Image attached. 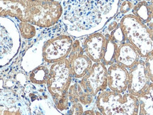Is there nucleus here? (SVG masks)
Segmentation results:
<instances>
[{"mask_svg":"<svg viewBox=\"0 0 153 115\" xmlns=\"http://www.w3.org/2000/svg\"><path fill=\"white\" fill-rule=\"evenodd\" d=\"M147 25H148V28H150L151 33H152V36H153V21H152V22H150V23H148V24H147Z\"/></svg>","mask_w":153,"mask_h":115,"instance_id":"32","label":"nucleus"},{"mask_svg":"<svg viewBox=\"0 0 153 115\" xmlns=\"http://www.w3.org/2000/svg\"><path fill=\"white\" fill-rule=\"evenodd\" d=\"M38 1H55V0H38Z\"/></svg>","mask_w":153,"mask_h":115,"instance_id":"34","label":"nucleus"},{"mask_svg":"<svg viewBox=\"0 0 153 115\" xmlns=\"http://www.w3.org/2000/svg\"><path fill=\"white\" fill-rule=\"evenodd\" d=\"M85 110V107L80 102L71 104L67 115H83Z\"/></svg>","mask_w":153,"mask_h":115,"instance_id":"27","label":"nucleus"},{"mask_svg":"<svg viewBox=\"0 0 153 115\" xmlns=\"http://www.w3.org/2000/svg\"><path fill=\"white\" fill-rule=\"evenodd\" d=\"M137 98L140 105L138 115H153V100L150 96L145 92Z\"/></svg>","mask_w":153,"mask_h":115,"instance_id":"22","label":"nucleus"},{"mask_svg":"<svg viewBox=\"0 0 153 115\" xmlns=\"http://www.w3.org/2000/svg\"><path fill=\"white\" fill-rule=\"evenodd\" d=\"M43 38L36 42L26 50L23 55L21 62V68L26 73H29L33 69L43 64L44 61L42 55Z\"/></svg>","mask_w":153,"mask_h":115,"instance_id":"15","label":"nucleus"},{"mask_svg":"<svg viewBox=\"0 0 153 115\" xmlns=\"http://www.w3.org/2000/svg\"><path fill=\"white\" fill-rule=\"evenodd\" d=\"M0 115H30V102L15 90H0Z\"/></svg>","mask_w":153,"mask_h":115,"instance_id":"8","label":"nucleus"},{"mask_svg":"<svg viewBox=\"0 0 153 115\" xmlns=\"http://www.w3.org/2000/svg\"><path fill=\"white\" fill-rule=\"evenodd\" d=\"M82 40L85 53L93 63L101 62L106 43V37L102 31L85 36Z\"/></svg>","mask_w":153,"mask_h":115,"instance_id":"13","label":"nucleus"},{"mask_svg":"<svg viewBox=\"0 0 153 115\" xmlns=\"http://www.w3.org/2000/svg\"><path fill=\"white\" fill-rule=\"evenodd\" d=\"M43 38L42 55L47 65L66 59L71 51L74 38L67 33L60 34Z\"/></svg>","mask_w":153,"mask_h":115,"instance_id":"7","label":"nucleus"},{"mask_svg":"<svg viewBox=\"0 0 153 115\" xmlns=\"http://www.w3.org/2000/svg\"><path fill=\"white\" fill-rule=\"evenodd\" d=\"M120 26L126 42L135 48L144 59L153 53V36L148 25L130 13L122 17Z\"/></svg>","mask_w":153,"mask_h":115,"instance_id":"2","label":"nucleus"},{"mask_svg":"<svg viewBox=\"0 0 153 115\" xmlns=\"http://www.w3.org/2000/svg\"><path fill=\"white\" fill-rule=\"evenodd\" d=\"M146 1H148V2H149V1H150V0H146Z\"/></svg>","mask_w":153,"mask_h":115,"instance_id":"36","label":"nucleus"},{"mask_svg":"<svg viewBox=\"0 0 153 115\" xmlns=\"http://www.w3.org/2000/svg\"><path fill=\"white\" fill-rule=\"evenodd\" d=\"M135 4L133 0H122V1L120 0L118 14H120L121 16L130 14Z\"/></svg>","mask_w":153,"mask_h":115,"instance_id":"25","label":"nucleus"},{"mask_svg":"<svg viewBox=\"0 0 153 115\" xmlns=\"http://www.w3.org/2000/svg\"><path fill=\"white\" fill-rule=\"evenodd\" d=\"M67 59L71 68L72 77L78 80L87 73L94 63L85 53L81 38H74L71 51Z\"/></svg>","mask_w":153,"mask_h":115,"instance_id":"10","label":"nucleus"},{"mask_svg":"<svg viewBox=\"0 0 153 115\" xmlns=\"http://www.w3.org/2000/svg\"><path fill=\"white\" fill-rule=\"evenodd\" d=\"M104 34L106 37V43H105L101 63L108 67L115 63V56L118 45L111 38L109 34L106 33H104Z\"/></svg>","mask_w":153,"mask_h":115,"instance_id":"20","label":"nucleus"},{"mask_svg":"<svg viewBox=\"0 0 153 115\" xmlns=\"http://www.w3.org/2000/svg\"><path fill=\"white\" fill-rule=\"evenodd\" d=\"M17 28H18L21 39L25 41H30L37 38L40 34L41 28L38 27L36 25L27 22H21L16 21Z\"/></svg>","mask_w":153,"mask_h":115,"instance_id":"19","label":"nucleus"},{"mask_svg":"<svg viewBox=\"0 0 153 115\" xmlns=\"http://www.w3.org/2000/svg\"><path fill=\"white\" fill-rule=\"evenodd\" d=\"M61 22L74 38L99 31L116 16L120 0H60Z\"/></svg>","mask_w":153,"mask_h":115,"instance_id":"1","label":"nucleus"},{"mask_svg":"<svg viewBox=\"0 0 153 115\" xmlns=\"http://www.w3.org/2000/svg\"><path fill=\"white\" fill-rule=\"evenodd\" d=\"M49 72L50 65H41L28 73V82L33 85H46Z\"/></svg>","mask_w":153,"mask_h":115,"instance_id":"18","label":"nucleus"},{"mask_svg":"<svg viewBox=\"0 0 153 115\" xmlns=\"http://www.w3.org/2000/svg\"><path fill=\"white\" fill-rule=\"evenodd\" d=\"M129 72L127 68L113 63L107 67L108 89L117 93H125L128 86Z\"/></svg>","mask_w":153,"mask_h":115,"instance_id":"12","label":"nucleus"},{"mask_svg":"<svg viewBox=\"0 0 153 115\" xmlns=\"http://www.w3.org/2000/svg\"><path fill=\"white\" fill-rule=\"evenodd\" d=\"M131 14L146 24L152 21L150 5L146 0H140L137 1L132 9Z\"/></svg>","mask_w":153,"mask_h":115,"instance_id":"21","label":"nucleus"},{"mask_svg":"<svg viewBox=\"0 0 153 115\" xmlns=\"http://www.w3.org/2000/svg\"><path fill=\"white\" fill-rule=\"evenodd\" d=\"M146 93L150 96V97L152 98V99L153 100V83H152V82H151V83H150V86H149L148 89L147 90Z\"/></svg>","mask_w":153,"mask_h":115,"instance_id":"30","label":"nucleus"},{"mask_svg":"<svg viewBox=\"0 0 153 115\" xmlns=\"http://www.w3.org/2000/svg\"><path fill=\"white\" fill-rule=\"evenodd\" d=\"M30 110V115H64L57 110L51 97L33 101Z\"/></svg>","mask_w":153,"mask_h":115,"instance_id":"17","label":"nucleus"},{"mask_svg":"<svg viewBox=\"0 0 153 115\" xmlns=\"http://www.w3.org/2000/svg\"><path fill=\"white\" fill-rule=\"evenodd\" d=\"M149 5H150L151 15H152V19L153 21V0H150V1H149Z\"/></svg>","mask_w":153,"mask_h":115,"instance_id":"31","label":"nucleus"},{"mask_svg":"<svg viewBox=\"0 0 153 115\" xmlns=\"http://www.w3.org/2000/svg\"><path fill=\"white\" fill-rule=\"evenodd\" d=\"M83 115H96L95 107L85 109V112L83 113Z\"/></svg>","mask_w":153,"mask_h":115,"instance_id":"29","label":"nucleus"},{"mask_svg":"<svg viewBox=\"0 0 153 115\" xmlns=\"http://www.w3.org/2000/svg\"><path fill=\"white\" fill-rule=\"evenodd\" d=\"M108 34L110 35L111 38L112 39L118 44V45L123 43V42H126L123 37V31H122L121 28H120V23L119 24H118V26L112 31H111L110 33H108Z\"/></svg>","mask_w":153,"mask_h":115,"instance_id":"26","label":"nucleus"},{"mask_svg":"<svg viewBox=\"0 0 153 115\" xmlns=\"http://www.w3.org/2000/svg\"><path fill=\"white\" fill-rule=\"evenodd\" d=\"M128 72V86L127 93L137 97L143 95L151 83L144 59H140L135 66L129 69Z\"/></svg>","mask_w":153,"mask_h":115,"instance_id":"11","label":"nucleus"},{"mask_svg":"<svg viewBox=\"0 0 153 115\" xmlns=\"http://www.w3.org/2000/svg\"><path fill=\"white\" fill-rule=\"evenodd\" d=\"M72 80L71 68L67 58L50 65L49 77L46 86L53 102L68 93Z\"/></svg>","mask_w":153,"mask_h":115,"instance_id":"6","label":"nucleus"},{"mask_svg":"<svg viewBox=\"0 0 153 115\" xmlns=\"http://www.w3.org/2000/svg\"><path fill=\"white\" fill-rule=\"evenodd\" d=\"M95 112H96V115H102L98 110H97V109H96V107H95Z\"/></svg>","mask_w":153,"mask_h":115,"instance_id":"33","label":"nucleus"},{"mask_svg":"<svg viewBox=\"0 0 153 115\" xmlns=\"http://www.w3.org/2000/svg\"><path fill=\"white\" fill-rule=\"evenodd\" d=\"M27 22L41 28L53 27L58 24L62 16L60 0L41 1L26 0Z\"/></svg>","mask_w":153,"mask_h":115,"instance_id":"4","label":"nucleus"},{"mask_svg":"<svg viewBox=\"0 0 153 115\" xmlns=\"http://www.w3.org/2000/svg\"><path fill=\"white\" fill-rule=\"evenodd\" d=\"M133 1H136V2H137V1H140V0H133Z\"/></svg>","mask_w":153,"mask_h":115,"instance_id":"35","label":"nucleus"},{"mask_svg":"<svg viewBox=\"0 0 153 115\" xmlns=\"http://www.w3.org/2000/svg\"><path fill=\"white\" fill-rule=\"evenodd\" d=\"M78 91H79V102L83 105L85 109L95 107L96 97L91 95V94L84 91L82 88L80 87L79 83H78Z\"/></svg>","mask_w":153,"mask_h":115,"instance_id":"23","label":"nucleus"},{"mask_svg":"<svg viewBox=\"0 0 153 115\" xmlns=\"http://www.w3.org/2000/svg\"><path fill=\"white\" fill-rule=\"evenodd\" d=\"M139 100L128 93H117L106 89L97 95L95 107L102 115H138Z\"/></svg>","mask_w":153,"mask_h":115,"instance_id":"3","label":"nucleus"},{"mask_svg":"<svg viewBox=\"0 0 153 115\" xmlns=\"http://www.w3.org/2000/svg\"><path fill=\"white\" fill-rule=\"evenodd\" d=\"M140 58V55L133 46L128 42H123L118 46L115 56V63L129 70Z\"/></svg>","mask_w":153,"mask_h":115,"instance_id":"16","label":"nucleus"},{"mask_svg":"<svg viewBox=\"0 0 153 115\" xmlns=\"http://www.w3.org/2000/svg\"><path fill=\"white\" fill-rule=\"evenodd\" d=\"M68 97L70 104L79 102V91H78V80L73 78L68 89Z\"/></svg>","mask_w":153,"mask_h":115,"instance_id":"24","label":"nucleus"},{"mask_svg":"<svg viewBox=\"0 0 153 115\" xmlns=\"http://www.w3.org/2000/svg\"><path fill=\"white\" fill-rule=\"evenodd\" d=\"M147 72L151 82L153 83V53L144 58Z\"/></svg>","mask_w":153,"mask_h":115,"instance_id":"28","label":"nucleus"},{"mask_svg":"<svg viewBox=\"0 0 153 115\" xmlns=\"http://www.w3.org/2000/svg\"><path fill=\"white\" fill-rule=\"evenodd\" d=\"M26 0H0V16L27 22Z\"/></svg>","mask_w":153,"mask_h":115,"instance_id":"14","label":"nucleus"},{"mask_svg":"<svg viewBox=\"0 0 153 115\" xmlns=\"http://www.w3.org/2000/svg\"><path fill=\"white\" fill-rule=\"evenodd\" d=\"M21 37L16 23L0 16V66H6L19 53Z\"/></svg>","mask_w":153,"mask_h":115,"instance_id":"5","label":"nucleus"},{"mask_svg":"<svg viewBox=\"0 0 153 115\" xmlns=\"http://www.w3.org/2000/svg\"><path fill=\"white\" fill-rule=\"evenodd\" d=\"M78 83L84 91L97 97L101 92L108 89L107 66L101 62L94 63L90 70Z\"/></svg>","mask_w":153,"mask_h":115,"instance_id":"9","label":"nucleus"}]
</instances>
